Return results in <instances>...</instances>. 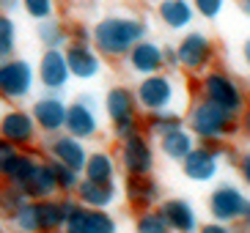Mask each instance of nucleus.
Wrapping results in <instances>:
<instances>
[{"label":"nucleus","instance_id":"obj_45","mask_svg":"<svg viewBox=\"0 0 250 233\" xmlns=\"http://www.w3.org/2000/svg\"><path fill=\"white\" fill-rule=\"evenodd\" d=\"M231 228H234V225H231ZM234 233H250V228H245V225H236V228H234Z\"/></svg>","mask_w":250,"mask_h":233},{"label":"nucleus","instance_id":"obj_35","mask_svg":"<svg viewBox=\"0 0 250 233\" xmlns=\"http://www.w3.org/2000/svg\"><path fill=\"white\" fill-rule=\"evenodd\" d=\"M39 33H42V39H44V41L50 44V47H58V44L63 41V33H61V28L55 25V22H44Z\"/></svg>","mask_w":250,"mask_h":233},{"label":"nucleus","instance_id":"obj_24","mask_svg":"<svg viewBox=\"0 0 250 233\" xmlns=\"http://www.w3.org/2000/svg\"><path fill=\"white\" fill-rule=\"evenodd\" d=\"M85 178L94 184H113L116 178V162H113L110 154L96 151L85 159Z\"/></svg>","mask_w":250,"mask_h":233},{"label":"nucleus","instance_id":"obj_42","mask_svg":"<svg viewBox=\"0 0 250 233\" xmlns=\"http://www.w3.org/2000/svg\"><path fill=\"white\" fill-rule=\"evenodd\" d=\"M239 225L250 228V200L245 203V209H242V217H239Z\"/></svg>","mask_w":250,"mask_h":233},{"label":"nucleus","instance_id":"obj_25","mask_svg":"<svg viewBox=\"0 0 250 233\" xmlns=\"http://www.w3.org/2000/svg\"><path fill=\"white\" fill-rule=\"evenodd\" d=\"M66 113H69L66 104H61L58 99H42L36 104V121L50 132L61 129V126L66 124Z\"/></svg>","mask_w":250,"mask_h":233},{"label":"nucleus","instance_id":"obj_1","mask_svg":"<svg viewBox=\"0 0 250 233\" xmlns=\"http://www.w3.org/2000/svg\"><path fill=\"white\" fill-rule=\"evenodd\" d=\"M184 126L198 137V143L206 140H228L236 132H242L239 126V116H231L228 110L217 107V104L206 102V99H195L184 116Z\"/></svg>","mask_w":250,"mask_h":233},{"label":"nucleus","instance_id":"obj_20","mask_svg":"<svg viewBox=\"0 0 250 233\" xmlns=\"http://www.w3.org/2000/svg\"><path fill=\"white\" fill-rule=\"evenodd\" d=\"M80 200L85 203V209H99L104 212L107 206L116 200V187L113 184H94V181H80Z\"/></svg>","mask_w":250,"mask_h":233},{"label":"nucleus","instance_id":"obj_3","mask_svg":"<svg viewBox=\"0 0 250 233\" xmlns=\"http://www.w3.org/2000/svg\"><path fill=\"white\" fill-rule=\"evenodd\" d=\"M201 99L217 104V107L228 110L231 116H242L245 107H248V96H245V88L236 82V77L231 72H226L223 66H212L206 74H201L198 82Z\"/></svg>","mask_w":250,"mask_h":233},{"label":"nucleus","instance_id":"obj_22","mask_svg":"<svg viewBox=\"0 0 250 233\" xmlns=\"http://www.w3.org/2000/svg\"><path fill=\"white\" fill-rule=\"evenodd\" d=\"M184 126V116L176 110H160V113H148L143 121V129L154 137H165L168 132H176Z\"/></svg>","mask_w":250,"mask_h":233},{"label":"nucleus","instance_id":"obj_36","mask_svg":"<svg viewBox=\"0 0 250 233\" xmlns=\"http://www.w3.org/2000/svg\"><path fill=\"white\" fill-rule=\"evenodd\" d=\"M25 8H28L33 17L44 19V17H50V11H52V0H25Z\"/></svg>","mask_w":250,"mask_h":233},{"label":"nucleus","instance_id":"obj_30","mask_svg":"<svg viewBox=\"0 0 250 233\" xmlns=\"http://www.w3.org/2000/svg\"><path fill=\"white\" fill-rule=\"evenodd\" d=\"M195 14L204 17V19H217L226 8V0H190Z\"/></svg>","mask_w":250,"mask_h":233},{"label":"nucleus","instance_id":"obj_38","mask_svg":"<svg viewBox=\"0 0 250 233\" xmlns=\"http://www.w3.org/2000/svg\"><path fill=\"white\" fill-rule=\"evenodd\" d=\"M198 233H234L231 225H223V222H204L198 228Z\"/></svg>","mask_w":250,"mask_h":233},{"label":"nucleus","instance_id":"obj_4","mask_svg":"<svg viewBox=\"0 0 250 233\" xmlns=\"http://www.w3.org/2000/svg\"><path fill=\"white\" fill-rule=\"evenodd\" d=\"M176 55H179V69L190 74H206L214 66L217 47L204 30H187L176 44Z\"/></svg>","mask_w":250,"mask_h":233},{"label":"nucleus","instance_id":"obj_37","mask_svg":"<svg viewBox=\"0 0 250 233\" xmlns=\"http://www.w3.org/2000/svg\"><path fill=\"white\" fill-rule=\"evenodd\" d=\"M236 170H239V175H242L245 187L250 190V151H242V156H239V165H236Z\"/></svg>","mask_w":250,"mask_h":233},{"label":"nucleus","instance_id":"obj_48","mask_svg":"<svg viewBox=\"0 0 250 233\" xmlns=\"http://www.w3.org/2000/svg\"><path fill=\"white\" fill-rule=\"evenodd\" d=\"M66 233H69V231H66Z\"/></svg>","mask_w":250,"mask_h":233},{"label":"nucleus","instance_id":"obj_46","mask_svg":"<svg viewBox=\"0 0 250 233\" xmlns=\"http://www.w3.org/2000/svg\"><path fill=\"white\" fill-rule=\"evenodd\" d=\"M3 6H14V0H3Z\"/></svg>","mask_w":250,"mask_h":233},{"label":"nucleus","instance_id":"obj_23","mask_svg":"<svg viewBox=\"0 0 250 233\" xmlns=\"http://www.w3.org/2000/svg\"><path fill=\"white\" fill-rule=\"evenodd\" d=\"M69 77V66H66V55H61L58 50H50L42 60V80L50 88H61L66 85Z\"/></svg>","mask_w":250,"mask_h":233},{"label":"nucleus","instance_id":"obj_16","mask_svg":"<svg viewBox=\"0 0 250 233\" xmlns=\"http://www.w3.org/2000/svg\"><path fill=\"white\" fill-rule=\"evenodd\" d=\"M160 151L165 154L170 162H184L192 151H195V135H192L187 126H182V129H176V132H168L165 137H160Z\"/></svg>","mask_w":250,"mask_h":233},{"label":"nucleus","instance_id":"obj_39","mask_svg":"<svg viewBox=\"0 0 250 233\" xmlns=\"http://www.w3.org/2000/svg\"><path fill=\"white\" fill-rule=\"evenodd\" d=\"M162 60L168 69H179V55H176V47H162Z\"/></svg>","mask_w":250,"mask_h":233},{"label":"nucleus","instance_id":"obj_19","mask_svg":"<svg viewBox=\"0 0 250 233\" xmlns=\"http://www.w3.org/2000/svg\"><path fill=\"white\" fill-rule=\"evenodd\" d=\"M52 154L58 156V165H63V168L69 170H85V148H83V143L77 137H61L55 140V146H52Z\"/></svg>","mask_w":250,"mask_h":233},{"label":"nucleus","instance_id":"obj_12","mask_svg":"<svg viewBox=\"0 0 250 233\" xmlns=\"http://www.w3.org/2000/svg\"><path fill=\"white\" fill-rule=\"evenodd\" d=\"M129 69L138 74H143V77H151V74H160L162 69H165V60H162V47L154 41H148V39H143V41L138 44V47H132V52H129Z\"/></svg>","mask_w":250,"mask_h":233},{"label":"nucleus","instance_id":"obj_21","mask_svg":"<svg viewBox=\"0 0 250 233\" xmlns=\"http://www.w3.org/2000/svg\"><path fill=\"white\" fill-rule=\"evenodd\" d=\"M77 209H80V206L69 203V200H63V203H52V200H50V203L36 206V212H39V231H42V228H44V231H52V228L69 222V217H72Z\"/></svg>","mask_w":250,"mask_h":233},{"label":"nucleus","instance_id":"obj_27","mask_svg":"<svg viewBox=\"0 0 250 233\" xmlns=\"http://www.w3.org/2000/svg\"><path fill=\"white\" fill-rule=\"evenodd\" d=\"M3 132H6L8 140H28L33 135V124H30V118L22 116V113H11L3 121Z\"/></svg>","mask_w":250,"mask_h":233},{"label":"nucleus","instance_id":"obj_14","mask_svg":"<svg viewBox=\"0 0 250 233\" xmlns=\"http://www.w3.org/2000/svg\"><path fill=\"white\" fill-rule=\"evenodd\" d=\"M157 14H160L162 25L170 30H187L195 22V8L190 0H160Z\"/></svg>","mask_w":250,"mask_h":233},{"label":"nucleus","instance_id":"obj_34","mask_svg":"<svg viewBox=\"0 0 250 233\" xmlns=\"http://www.w3.org/2000/svg\"><path fill=\"white\" fill-rule=\"evenodd\" d=\"M140 121L138 118H129V121H124V124H116V137L124 143V140H129V137H135V135H140Z\"/></svg>","mask_w":250,"mask_h":233},{"label":"nucleus","instance_id":"obj_41","mask_svg":"<svg viewBox=\"0 0 250 233\" xmlns=\"http://www.w3.org/2000/svg\"><path fill=\"white\" fill-rule=\"evenodd\" d=\"M11 156H14V148L8 146V143H0V170H3V165H6Z\"/></svg>","mask_w":250,"mask_h":233},{"label":"nucleus","instance_id":"obj_40","mask_svg":"<svg viewBox=\"0 0 250 233\" xmlns=\"http://www.w3.org/2000/svg\"><path fill=\"white\" fill-rule=\"evenodd\" d=\"M239 126H242V135L250 140V104L245 107V113L239 116Z\"/></svg>","mask_w":250,"mask_h":233},{"label":"nucleus","instance_id":"obj_7","mask_svg":"<svg viewBox=\"0 0 250 233\" xmlns=\"http://www.w3.org/2000/svg\"><path fill=\"white\" fill-rule=\"evenodd\" d=\"M121 165H124L126 175H151L154 148H151V140L143 132L121 143Z\"/></svg>","mask_w":250,"mask_h":233},{"label":"nucleus","instance_id":"obj_47","mask_svg":"<svg viewBox=\"0 0 250 233\" xmlns=\"http://www.w3.org/2000/svg\"><path fill=\"white\" fill-rule=\"evenodd\" d=\"M146 3H154V0H146Z\"/></svg>","mask_w":250,"mask_h":233},{"label":"nucleus","instance_id":"obj_44","mask_svg":"<svg viewBox=\"0 0 250 233\" xmlns=\"http://www.w3.org/2000/svg\"><path fill=\"white\" fill-rule=\"evenodd\" d=\"M239 8H242L245 14H248V17H250V0H239Z\"/></svg>","mask_w":250,"mask_h":233},{"label":"nucleus","instance_id":"obj_13","mask_svg":"<svg viewBox=\"0 0 250 233\" xmlns=\"http://www.w3.org/2000/svg\"><path fill=\"white\" fill-rule=\"evenodd\" d=\"M104 107H107V116H110L113 124H124L129 118H138V99H135V94L124 85H116V88L107 91Z\"/></svg>","mask_w":250,"mask_h":233},{"label":"nucleus","instance_id":"obj_43","mask_svg":"<svg viewBox=\"0 0 250 233\" xmlns=\"http://www.w3.org/2000/svg\"><path fill=\"white\" fill-rule=\"evenodd\" d=\"M242 60L250 66V39H245V41H242Z\"/></svg>","mask_w":250,"mask_h":233},{"label":"nucleus","instance_id":"obj_15","mask_svg":"<svg viewBox=\"0 0 250 233\" xmlns=\"http://www.w3.org/2000/svg\"><path fill=\"white\" fill-rule=\"evenodd\" d=\"M66 66L72 74H77L83 80H91V77L99 74L102 63H99V55L91 50L88 44H72L66 50Z\"/></svg>","mask_w":250,"mask_h":233},{"label":"nucleus","instance_id":"obj_31","mask_svg":"<svg viewBox=\"0 0 250 233\" xmlns=\"http://www.w3.org/2000/svg\"><path fill=\"white\" fill-rule=\"evenodd\" d=\"M55 181H58V190H74V187H80V181H77V173L69 168H63V165H55Z\"/></svg>","mask_w":250,"mask_h":233},{"label":"nucleus","instance_id":"obj_6","mask_svg":"<svg viewBox=\"0 0 250 233\" xmlns=\"http://www.w3.org/2000/svg\"><path fill=\"white\" fill-rule=\"evenodd\" d=\"M245 203H248L245 192L239 190L236 184H231V181L217 184V187L209 192V200H206L209 214H212V222H223V225H234V222H239Z\"/></svg>","mask_w":250,"mask_h":233},{"label":"nucleus","instance_id":"obj_29","mask_svg":"<svg viewBox=\"0 0 250 233\" xmlns=\"http://www.w3.org/2000/svg\"><path fill=\"white\" fill-rule=\"evenodd\" d=\"M33 170H36V165H33V159H28V156H11V159L3 165V173H8L11 178H17V181H22V184L33 175Z\"/></svg>","mask_w":250,"mask_h":233},{"label":"nucleus","instance_id":"obj_17","mask_svg":"<svg viewBox=\"0 0 250 233\" xmlns=\"http://www.w3.org/2000/svg\"><path fill=\"white\" fill-rule=\"evenodd\" d=\"M30 88V66L17 60V63H6L0 66V91L8 96H20L28 94Z\"/></svg>","mask_w":250,"mask_h":233},{"label":"nucleus","instance_id":"obj_26","mask_svg":"<svg viewBox=\"0 0 250 233\" xmlns=\"http://www.w3.org/2000/svg\"><path fill=\"white\" fill-rule=\"evenodd\" d=\"M25 190L28 195H39V197H47L58 190V181H55V170L52 168H36L33 175L25 181Z\"/></svg>","mask_w":250,"mask_h":233},{"label":"nucleus","instance_id":"obj_28","mask_svg":"<svg viewBox=\"0 0 250 233\" xmlns=\"http://www.w3.org/2000/svg\"><path fill=\"white\" fill-rule=\"evenodd\" d=\"M135 233H170L168 222H165V217L160 214V209H151V212H143L138 217V222H135Z\"/></svg>","mask_w":250,"mask_h":233},{"label":"nucleus","instance_id":"obj_33","mask_svg":"<svg viewBox=\"0 0 250 233\" xmlns=\"http://www.w3.org/2000/svg\"><path fill=\"white\" fill-rule=\"evenodd\" d=\"M20 225H22V231H39L36 206H22V209H20Z\"/></svg>","mask_w":250,"mask_h":233},{"label":"nucleus","instance_id":"obj_10","mask_svg":"<svg viewBox=\"0 0 250 233\" xmlns=\"http://www.w3.org/2000/svg\"><path fill=\"white\" fill-rule=\"evenodd\" d=\"M182 173L190 178V181H198V184H206V181H214L217 173H220V159L214 156L212 151H206L204 146H195V151L182 162Z\"/></svg>","mask_w":250,"mask_h":233},{"label":"nucleus","instance_id":"obj_5","mask_svg":"<svg viewBox=\"0 0 250 233\" xmlns=\"http://www.w3.org/2000/svg\"><path fill=\"white\" fill-rule=\"evenodd\" d=\"M135 99L140 107H146L148 113H160V110H173L170 104L176 102V80L170 74H151L143 77L135 88Z\"/></svg>","mask_w":250,"mask_h":233},{"label":"nucleus","instance_id":"obj_11","mask_svg":"<svg viewBox=\"0 0 250 233\" xmlns=\"http://www.w3.org/2000/svg\"><path fill=\"white\" fill-rule=\"evenodd\" d=\"M69 233H116L118 225L107 212L99 209H77L69 217Z\"/></svg>","mask_w":250,"mask_h":233},{"label":"nucleus","instance_id":"obj_18","mask_svg":"<svg viewBox=\"0 0 250 233\" xmlns=\"http://www.w3.org/2000/svg\"><path fill=\"white\" fill-rule=\"evenodd\" d=\"M96 116H94V110L91 107H85L83 102H77V104H72L69 107V113H66V129H69V135L72 137H91V135H96Z\"/></svg>","mask_w":250,"mask_h":233},{"label":"nucleus","instance_id":"obj_8","mask_svg":"<svg viewBox=\"0 0 250 233\" xmlns=\"http://www.w3.org/2000/svg\"><path fill=\"white\" fill-rule=\"evenodd\" d=\"M124 192H126V203L140 214L151 212L157 203H162V187L154 175H126Z\"/></svg>","mask_w":250,"mask_h":233},{"label":"nucleus","instance_id":"obj_2","mask_svg":"<svg viewBox=\"0 0 250 233\" xmlns=\"http://www.w3.org/2000/svg\"><path fill=\"white\" fill-rule=\"evenodd\" d=\"M143 39H146V22L138 17H104L94 28V44L110 58L129 55L132 47H138Z\"/></svg>","mask_w":250,"mask_h":233},{"label":"nucleus","instance_id":"obj_32","mask_svg":"<svg viewBox=\"0 0 250 233\" xmlns=\"http://www.w3.org/2000/svg\"><path fill=\"white\" fill-rule=\"evenodd\" d=\"M14 47V28L6 17H0V55H6Z\"/></svg>","mask_w":250,"mask_h":233},{"label":"nucleus","instance_id":"obj_9","mask_svg":"<svg viewBox=\"0 0 250 233\" xmlns=\"http://www.w3.org/2000/svg\"><path fill=\"white\" fill-rule=\"evenodd\" d=\"M160 214L165 217L170 233H198L201 222L190 200L184 197H168L160 203Z\"/></svg>","mask_w":250,"mask_h":233}]
</instances>
